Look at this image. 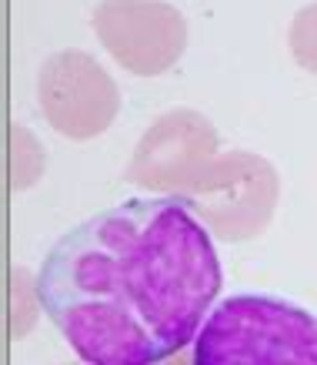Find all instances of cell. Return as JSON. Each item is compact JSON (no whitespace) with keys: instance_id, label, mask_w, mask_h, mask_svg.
I'll list each match as a JSON object with an SVG mask.
<instances>
[{"instance_id":"1","label":"cell","mask_w":317,"mask_h":365,"mask_svg":"<svg viewBox=\"0 0 317 365\" xmlns=\"http://www.w3.org/2000/svg\"><path fill=\"white\" fill-rule=\"evenodd\" d=\"M37 288L80 362L154 365L197 339L220 265L210 232L181 198H134L70 228Z\"/></svg>"},{"instance_id":"2","label":"cell","mask_w":317,"mask_h":365,"mask_svg":"<svg viewBox=\"0 0 317 365\" xmlns=\"http://www.w3.org/2000/svg\"><path fill=\"white\" fill-rule=\"evenodd\" d=\"M194 365H317V315L274 295H230L197 332Z\"/></svg>"},{"instance_id":"3","label":"cell","mask_w":317,"mask_h":365,"mask_svg":"<svg viewBox=\"0 0 317 365\" xmlns=\"http://www.w3.org/2000/svg\"><path fill=\"white\" fill-rule=\"evenodd\" d=\"M214 238L247 242L261 235L277 208V171L247 151L214 155L181 198Z\"/></svg>"},{"instance_id":"4","label":"cell","mask_w":317,"mask_h":365,"mask_svg":"<svg viewBox=\"0 0 317 365\" xmlns=\"http://www.w3.org/2000/svg\"><path fill=\"white\" fill-rule=\"evenodd\" d=\"M37 104L57 134L90 141L114 124L121 91L87 51H57L37 74Z\"/></svg>"},{"instance_id":"5","label":"cell","mask_w":317,"mask_h":365,"mask_svg":"<svg viewBox=\"0 0 317 365\" xmlns=\"http://www.w3.org/2000/svg\"><path fill=\"white\" fill-rule=\"evenodd\" d=\"M94 31L124 71L157 78L181 61L187 47V21L164 0H100Z\"/></svg>"},{"instance_id":"6","label":"cell","mask_w":317,"mask_h":365,"mask_svg":"<svg viewBox=\"0 0 317 365\" xmlns=\"http://www.w3.org/2000/svg\"><path fill=\"white\" fill-rule=\"evenodd\" d=\"M217 155V131L190 108L161 114L141 134L127 165V181L154 195L184 198L210 158Z\"/></svg>"},{"instance_id":"7","label":"cell","mask_w":317,"mask_h":365,"mask_svg":"<svg viewBox=\"0 0 317 365\" xmlns=\"http://www.w3.org/2000/svg\"><path fill=\"white\" fill-rule=\"evenodd\" d=\"M287 47L297 67L317 78V0L294 14V21L287 27Z\"/></svg>"},{"instance_id":"8","label":"cell","mask_w":317,"mask_h":365,"mask_svg":"<svg viewBox=\"0 0 317 365\" xmlns=\"http://www.w3.org/2000/svg\"><path fill=\"white\" fill-rule=\"evenodd\" d=\"M14 138V151H11V171H14V188L23 191L31 188L33 181L41 178L44 171V151H41V144L33 141V134L27 128H14L11 131Z\"/></svg>"},{"instance_id":"9","label":"cell","mask_w":317,"mask_h":365,"mask_svg":"<svg viewBox=\"0 0 317 365\" xmlns=\"http://www.w3.org/2000/svg\"><path fill=\"white\" fill-rule=\"evenodd\" d=\"M37 309H44L41 288H37V282H31V275H27L23 268H17V272H14V339H23V335H27Z\"/></svg>"},{"instance_id":"10","label":"cell","mask_w":317,"mask_h":365,"mask_svg":"<svg viewBox=\"0 0 317 365\" xmlns=\"http://www.w3.org/2000/svg\"><path fill=\"white\" fill-rule=\"evenodd\" d=\"M154 365H194V355H190V359H187V355H171V359H164V362H154Z\"/></svg>"},{"instance_id":"11","label":"cell","mask_w":317,"mask_h":365,"mask_svg":"<svg viewBox=\"0 0 317 365\" xmlns=\"http://www.w3.org/2000/svg\"><path fill=\"white\" fill-rule=\"evenodd\" d=\"M70 365H74V362H70ZM84 365H87V362H84Z\"/></svg>"}]
</instances>
